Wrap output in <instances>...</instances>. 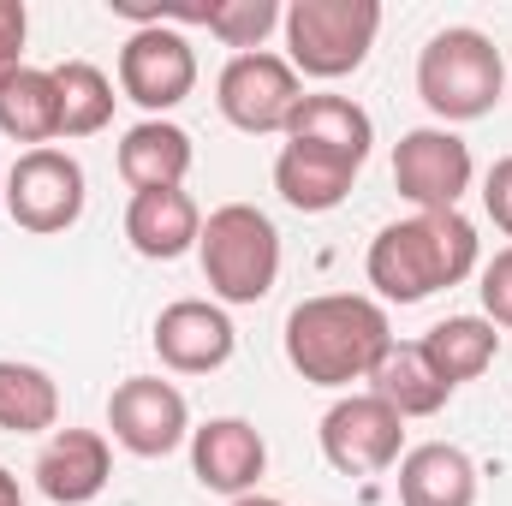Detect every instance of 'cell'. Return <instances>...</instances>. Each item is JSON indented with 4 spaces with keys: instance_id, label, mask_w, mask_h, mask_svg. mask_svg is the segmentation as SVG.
Wrapping results in <instances>:
<instances>
[{
    "instance_id": "obj_25",
    "label": "cell",
    "mask_w": 512,
    "mask_h": 506,
    "mask_svg": "<svg viewBox=\"0 0 512 506\" xmlns=\"http://www.w3.org/2000/svg\"><path fill=\"white\" fill-rule=\"evenodd\" d=\"M286 18V6L280 0H209V36H221L227 48H239V54H256L262 48V36L274 30Z\"/></svg>"
},
{
    "instance_id": "obj_15",
    "label": "cell",
    "mask_w": 512,
    "mask_h": 506,
    "mask_svg": "<svg viewBox=\"0 0 512 506\" xmlns=\"http://www.w3.org/2000/svg\"><path fill=\"white\" fill-rule=\"evenodd\" d=\"M126 239H131V251L149 256V262H173V256L197 251V239H203V209L191 203L185 185H167V191H131Z\"/></svg>"
},
{
    "instance_id": "obj_4",
    "label": "cell",
    "mask_w": 512,
    "mask_h": 506,
    "mask_svg": "<svg viewBox=\"0 0 512 506\" xmlns=\"http://www.w3.org/2000/svg\"><path fill=\"white\" fill-rule=\"evenodd\" d=\"M197 262L221 304H262L280 280V233L256 203H221L203 221Z\"/></svg>"
},
{
    "instance_id": "obj_21",
    "label": "cell",
    "mask_w": 512,
    "mask_h": 506,
    "mask_svg": "<svg viewBox=\"0 0 512 506\" xmlns=\"http://www.w3.org/2000/svg\"><path fill=\"white\" fill-rule=\"evenodd\" d=\"M417 346H423V358L435 364V376L447 381V387H459V381H477L495 364L501 334H495L489 316H447V322H435Z\"/></svg>"
},
{
    "instance_id": "obj_1",
    "label": "cell",
    "mask_w": 512,
    "mask_h": 506,
    "mask_svg": "<svg viewBox=\"0 0 512 506\" xmlns=\"http://www.w3.org/2000/svg\"><path fill=\"white\" fill-rule=\"evenodd\" d=\"M387 346H393L387 310L364 292H322L286 316V364L310 387L370 381Z\"/></svg>"
},
{
    "instance_id": "obj_30",
    "label": "cell",
    "mask_w": 512,
    "mask_h": 506,
    "mask_svg": "<svg viewBox=\"0 0 512 506\" xmlns=\"http://www.w3.org/2000/svg\"><path fill=\"white\" fill-rule=\"evenodd\" d=\"M233 506H286V501H268V495H239Z\"/></svg>"
},
{
    "instance_id": "obj_3",
    "label": "cell",
    "mask_w": 512,
    "mask_h": 506,
    "mask_svg": "<svg viewBox=\"0 0 512 506\" xmlns=\"http://www.w3.org/2000/svg\"><path fill=\"white\" fill-rule=\"evenodd\" d=\"M501 90H507V66H501V48L483 30L447 24V30H435L423 42V54H417V96H423V108L441 126H465V120L495 114Z\"/></svg>"
},
{
    "instance_id": "obj_16",
    "label": "cell",
    "mask_w": 512,
    "mask_h": 506,
    "mask_svg": "<svg viewBox=\"0 0 512 506\" xmlns=\"http://www.w3.org/2000/svg\"><path fill=\"white\" fill-rule=\"evenodd\" d=\"M286 143L316 149V155H334L346 167H364L370 161V143H376V126H370V114L352 96H304L298 114L286 120Z\"/></svg>"
},
{
    "instance_id": "obj_12",
    "label": "cell",
    "mask_w": 512,
    "mask_h": 506,
    "mask_svg": "<svg viewBox=\"0 0 512 506\" xmlns=\"http://www.w3.org/2000/svg\"><path fill=\"white\" fill-rule=\"evenodd\" d=\"M233 346H239L233 316L209 298H179L155 316V358L173 376H209L233 358Z\"/></svg>"
},
{
    "instance_id": "obj_2",
    "label": "cell",
    "mask_w": 512,
    "mask_h": 506,
    "mask_svg": "<svg viewBox=\"0 0 512 506\" xmlns=\"http://www.w3.org/2000/svg\"><path fill=\"white\" fill-rule=\"evenodd\" d=\"M477 256H483L477 227L459 209H441V215H411V221L382 227L370 239L364 274L387 304H423V298L459 286L477 268Z\"/></svg>"
},
{
    "instance_id": "obj_19",
    "label": "cell",
    "mask_w": 512,
    "mask_h": 506,
    "mask_svg": "<svg viewBox=\"0 0 512 506\" xmlns=\"http://www.w3.org/2000/svg\"><path fill=\"white\" fill-rule=\"evenodd\" d=\"M352 179H358V167H346V161H334V155H316V149H298V143H286L280 161H274V191H280L298 215H328V209H340V203L352 197Z\"/></svg>"
},
{
    "instance_id": "obj_22",
    "label": "cell",
    "mask_w": 512,
    "mask_h": 506,
    "mask_svg": "<svg viewBox=\"0 0 512 506\" xmlns=\"http://www.w3.org/2000/svg\"><path fill=\"white\" fill-rule=\"evenodd\" d=\"M0 131L12 143H30V149H48L60 137V90H54V72L42 66H24L0 84Z\"/></svg>"
},
{
    "instance_id": "obj_29",
    "label": "cell",
    "mask_w": 512,
    "mask_h": 506,
    "mask_svg": "<svg viewBox=\"0 0 512 506\" xmlns=\"http://www.w3.org/2000/svg\"><path fill=\"white\" fill-rule=\"evenodd\" d=\"M0 506H24V495H18V477L0 465Z\"/></svg>"
},
{
    "instance_id": "obj_13",
    "label": "cell",
    "mask_w": 512,
    "mask_h": 506,
    "mask_svg": "<svg viewBox=\"0 0 512 506\" xmlns=\"http://www.w3.org/2000/svg\"><path fill=\"white\" fill-rule=\"evenodd\" d=\"M114 477V447L96 429H54L36 453V489L54 506H90Z\"/></svg>"
},
{
    "instance_id": "obj_28",
    "label": "cell",
    "mask_w": 512,
    "mask_h": 506,
    "mask_svg": "<svg viewBox=\"0 0 512 506\" xmlns=\"http://www.w3.org/2000/svg\"><path fill=\"white\" fill-rule=\"evenodd\" d=\"M483 209H489V221L512 239V155H501V161L489 167V179H483Z\"/></svg>"
},
{
    "instance_id": "obj_8",
    "label": "cell",
    "mask_w": 512,
    "mask_h": 506,
    "mask_svg": "<svg viewBox=\"0 0 512 506\" xmlns=\"http://www.w3.org/2000/svg\"><path fill=\"white\" fill-rule=\"evenodd\" d=\"M322 459L340 471V477H376L387 465H399V447H405V417L376 399L370 387L364 393H346L322 411Z\"/></svg>"
},
{
    "instance_id": "obj_20",
    "label": "cell",
    "mask_w": 512,
    "mask_h": 506,
    "mask_svg": "<svg viewBox=\"0 0 512 506\" xmlns=\"http://www.w3.org/2000/svg\"><path fill=\"white\" fill-rule=\"evenodd\" d=\"M370 393L387 399L399 417H435V411L453 399V387L435 376V364L423 358V346H417V340H411V346H405V340H393V346H387L382 364L370 370Z\"/></svg>"
},
{
    "instance_id": "obj_14",
    "label": "cell",
    "mask_w": 512,
    "mask_h": 506,
    "mask_svg": "<svg viewBox=\"0 0 512 506\" xmlns=\"http://www.w3.org/2000/svg\"><path fill=\"white\" fill-rule=\"evenodd\" d=\"M191 471L203 489L215 495H256L262 471H268V447L245 417H209L203 429H191Z\"/></svg>"
},
{
    "instance_id": "obj_27",
    "label": "cell",
    "mask_w": 512,
    "mask_h": 506,
    "mask_svg": "<svg viewBox=\"0 0 512 506\" xmlns=\"http://www.w3.org/2000/svg\"><path fill=\"white\" fill-rule=\"evenodd\" d=\"M24 36H30L24 0H0V84H6L12 72H24Z\"/></svg>"
},
{
    "instance_id": "obj_17",
    "label": "cell",
    "mask_w": 512,
    "mask_h": 506,
    "mask_svg": "<svg viewBox=\"0 0 512 506\" xmlns=\"http://www.w3.org/2000/svg\"><path fill=\"white\" fill-rule=\"evenodd\" d=\"M399 506H477V465L453 441L399 453Z\"/></svg>"
},
{
    "instance_id": "obj_24",
    "label": "cell",
    "mask_w": 512,
    "mask_h": 506,
    "mask_svg": "<svg viewBox=\"0 0 512 506\" xmlns=\"http://www.w3.org/2000/svg\"><path fill=\"white\" fill-rule=\"evenodd\" d=\"M54 90H60V137H96L114 120V78L90 60H60L54 66Z\"/></svg>"
},
{
    "instance_id": "obj_7",
    "label": "cell",
    "mask_w": 512,
    "mask_h": 506,
    "mask_svg": "<svg viewBox=\"0 0 512 506\" xmlns=\"http://www.w3.org/2000/svg\"><path fill=\"white\" fill-rule=\"evenodd\" d=\"M477 179V161H471V143L447 126H417L399 137L393 149V185L399 197L417 209V215H441V209H459V197L471 191Z\"/></svg>"
},
{
    "instance_id": "obj_11",
    "label": "cell",
    "mask_w": 512,
    "mask_h": 506,
    "mask_svg": "<svg viewBox=\"0 0 512 506\" xmlns=\"http://www.w3.org/2000/svg\"><path fill=\"white\" fill-rule=\"evenodd\" d=\"M108 429L137 459H167L179 441H191V405L173 381L131 376L108 393Z\"/></svg>"
},
{
    "instance_id": "obj_9",
    "label": "cell",
    "mask_w": 512,
    "mask_h": 506,
    "mask_svg": "<svg viewBox=\"0 0 512 506\" xmlns=\"http://www.w3.org/2000/svg\"><path fill=\"white\" fill-rule=\"evenodd\" d=\"M215 102H221L227 126L251 131V137H268V131L286 137V120H292L298 102H304V78H298L292 60H280V54H262V48H256V54H233V60L221 66Z\"/></svg>"
},
{
    "instance_id": "obj_5",
    "label": "cell",
    "mask_w": 512,
    "mask_h": 506,
    "mask_svg": "<svg viewBox=\"0 0 512 506\" xmlns=\"http://www.w3.org/2000/svg\"><path fill=\"white\" fill-rule=\"evenodd\" d=\"M286 60L298 78H346L370 60L376 30H382V6L376 0H292L286 18Z\"/></svg>"
},
{
    "instance_id": "obj_6",
    "label": "cell",
    "mask_w": 512,
    "mask_h": 506,
    "mask_svg": "<svg viewBox=\"0 0 512 506\" xmlns=\"http://www.w3.org/2000/svg\"><path fill=\"white\" fill-rule=\"evenodd\" d=\"M84 167H78V155H66V149H24L18 161H12V173H6V209H12V221L24 227V233H36V239H54V233H66V227H78V215H84Z\"/></svg>"
},
{
    "instance_id": "obj_18",
    "label": "cell",
    "mask_w": 512,
    "mask_h": 506,
    "mask_svg": "<svg viewBox=\"0 0 512 506\" xmlns=\"http://www.w3.org/2000/svg\"><path fill=\"white\" fill-rule=\"evenodd\" d=\"M191 173V131L173 120H143L120 137V179L131 191H167Z\"/></svg>"
},
{
    "instance_id": "obj_26",
    "label": "cell",
    "mask_w": 512,
    "mask_h": 506,
    "mask_svg": "<svg viewBox=\"0 0 512 506\" xmlns=\"http://www.w3.org/2000/svg\"><path fill=\"white\" fill-rule=\"evenodd\" d=\"M477 292H483L489 322H495V328H512V245L483 262V286H477Z\"/></svg>"
},
{
    "instance_id": "obj_10",
    "label": "cell",
    "mask_w": 512,
    "mask_h": 506,
    "mask_svg": "<svg viewBox=\"0 0 512 506\" xmlns=\"http://www.w3.org/2000/svg\"><path fill=\"white\" fill-rule=\"evenodd\" d=\"M120 90H126V102L149 108V114L179 108L197 90V48H191V36H179L167 24L131 30L126 48H120Z\"/></svg>"
},
{
    "instance_id": "obj_23",
    "label": "cell",
    "mask_w": 512,
    "mask_h": 506,
    "mask_svg": "<svg viewBox=\"0 0 512 506\" xmlns=\"http://www.w3.org/2000/svg\"><path fill=\"white\" fill-rule=\"evenodd\" d=\"M60 423V381L36 364L0 358V429L6 435H42Z\"/></svg>"
}]
</instances>
